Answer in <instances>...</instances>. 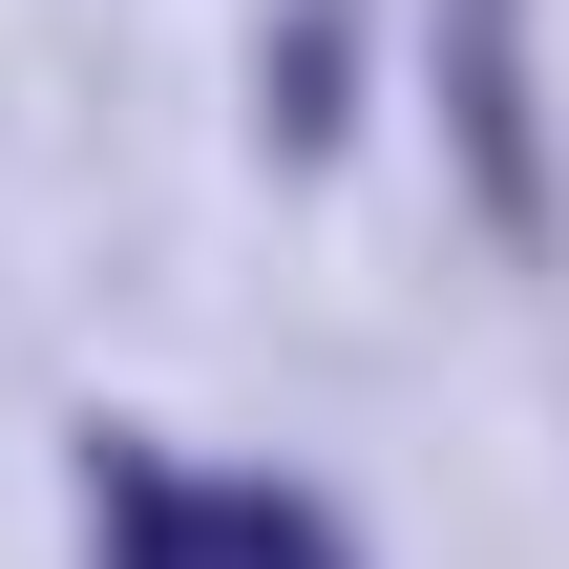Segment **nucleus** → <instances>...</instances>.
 Instances as JSON below:
<instances>
[{
    "label": "nucleus",
    "instance_id": "obj_1",
    "mask_svg": "<svg viewBox=\"0 0 569 569\" xmlns=\"http://www.w3.org/2000/svg\"><path fill=\"white\" fill-rule=\"evenodd\" d=\"M84 528H106V569H359L317 486H274V465H169V443H127V422L84 443Z\"/></svg>",
    "mask_w": 569,
    "mask_h": 569
},
{
    "label": "nucleus",
    "instance_id": "obj_2",
    "mask_svg": "<svg viewBox=\"0 0 569 569\" xmlns=\"http://www.w3.org/2000/svg\"><path fill=\"white\" fill-rule=\"evenodd\" d=\"M443 21V169L486 211V253H549V84H528V0H422Z\"/></svg>",
    "mask_w": 569,
    "mask_h": 569
},
{
    "label": "nucleus",
    "instance_id": "obj_3",
    "mask_svg": "<svg viewBox=\"0 0 569 569\" xmlns=\"http://www.w3.org/2000/svg\"><path fill=\"white\" fill-rule=\"evenodd\" d=\"M338 63H359V0H296V21H274V148H296V169L338 148Z\"/></svg>",
    "mask_w": 569,
    "mask_h": 569
}]
</instances>
